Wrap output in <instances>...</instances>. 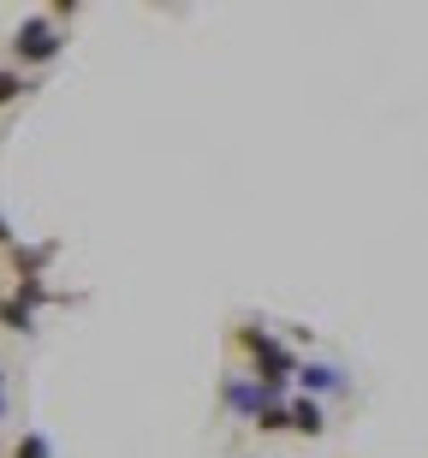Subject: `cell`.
Instances as JSON below:
<instances>
[{"mask_svg":"<svg viewBox=\"0 0 428 458\" xmlns=\"http://www.w3.org/2000/svg\"><path fill=\"white\" fill-rule=\"evenodd\" d=\"M226 340H232V352L250 363V375L268 387V399H291V387H298V363H304V357L291 352L286 334H274V327L256 322V316H244V322H232Z\"/></svg>","mask_w":428,"mask_h":458,"instance_id":"1","label":"cell"},{"mask_svg":"<svg viewBox=\"0 0 428 458\" xmlns=\"http://www.w3.org/2000/svg\"><path fill=\"white\" fill-rule=\"evenodd\" d=\"M6 54H13L18 72H42V66H54V60L66 54V30H60L48 13H30L13 36H6Z\"/></svg>","mask_w":428,"mask_h":458,"instance_id":"2","label":"cell"},{"mask_svg":"<svg viewBox=\"0 0 428 458\" xmlns=\"http://www.w3.org/2000/svg\"><path fill=\"white\" fill-rule=\"evenodd\" d=\"M268 405H280V399H268V387H262L250 369H244V375H226V381H221V411H226V417H244V423H256Z\"/></svg>","mask_w":428,"mask_h":458,"instance_id":"3","label":"cell"},{"mask_svg":"<svg viewBox=\"0 0 428 458\" xmlns=\"http://www.w3.org/2000/svg\"><path fill=\"white\" fill-rule=\"evenodd\" d=\"M291 393H309V399H333V393H351V375L340 369V363H327V357H304L298 363V387Z\"/></svg>","mask_w":428,"mask_h":458,"instance_id":"4","label":"cell"},{"mask_svg":"<svg viewBox=\"0 0 428 458\" xmlns=\"http://www.w3.org/2000/svg\"><path fill=\"white\" fill-rule=\"evenodd\" d=\"M54 262H60V238H42V244H13V250H6L13 280H48Z\"/></svg>","mask_w":428,"mask_h":458,"instance_id":"5","label":"cell"},{"mask_svg":"<svg viewBox=\"0 0 428 458\" xmlns=\"http://www.w3.org/2000/svg\"><path fill=\"white\" fill-rule=\"evenodd\" d=\"M286 411H291V435H298V441H322V435H327V405H322V399L291 393Z\"/></svg>","mask_w":428,"mask_h":458,"instance_id":"6","label":"cell"},{"mask_svg":"<svg viewBox=\"0 0 428 458\" xmlns=\"http://www.w3.org/2000/svg\"><path fill=\"white\" fill-rule=\"evenodd\" d=\"M6 292H13L18 304H30L36 316H42V310H48V304H71V292H54L48 280H13V286H6Z\"/></svg>","mask_w":428,"mask_h":458,"instance_id":"7","label":"cell"},{"mask_svg":"<svg viewBox=\"0 0 428 458\" xmlns=\"http://www.w3.org/2000/svg\"><path fill=\"white\" fill-rule=\"evenodd\" d=\"M0 327H6V334H18V340H30V334H36V310L18 304L13 292H0Z\"/></svg>","mask_w":428,"mask_h":458,"instance_id":"8","label":"cell"},{"mask_svg":"<svg viewBox=\"0 0 428 458\" xmlns=\"http://www.w3.org/2000/svg\"><path fill=\"white\" fill-rule=\"evenodd\" d=\"M24 96H36V78H30V72H18V66H0V114L18 107Z\"/></svg>","mask_w":428,"mask_h":458,"instance_id":"9","label":"cell"},{"mask_svg":"<svg viewBox=\"0 0 428 458\" xmlns=\"http://www.w3.org/2000/svg\"><path fill=\"white\" fill-rule=\"evenodd\" d=\"M13 458H54V441L42 435V428H24L13 441Z\"/></svg>","mask_w":428,"mask_h":458,"instance_id":"10","label":"cell"},{"mask_svg":"<svg viewBox=\"0 0 428 458\" xmlns=\"http://www.w3.org/2000/svg\"><path fill=\"white\" fill-rule=\"evenodd\" d=\"M250 428H256V435H291V411H286V399H280V405H268Z\"/></svg>","mask_w":428,"mask_h":458,"instance_id":"11","label":"cell"},{"mask_svg":"<svg viewBox=\"0 0 428 458\" xmlns=\"http://www.w3.org/2000/svg\"><path fill=\"white\" fill-rule=\"evenodd\" d=\"M13 244H18V233H13V221H6V215H0V256L13 250Z\"/></svg>","mask_w":428,"mask_h":458,"instance_id":"12","label":"cell"},{"mask_svg":"<svg viewBox=\"0 0 428 458\" xmlns=\"http://www.w3.org/2000/svg\"><path fill=\"white\" fill-rule=\"evenodd\" d=\"M0 423H6V369H0Z\"/></svg>","mask_w":428,"mask_h":458,"instance_id":"13","label":"cell"},{"mask_svg":"<svg viewBox=\"0 0 428 458\" xmlns=\"http://www.w3.org/2000/svg\"><path fill=\"white\" fill-rule=\"evenodd\" d=\"M0 268H6V256H0Z\"/></svg>","mask_w":428,"mask_h":458,"instance_id":"14","label":"cell"}]
</instances>
